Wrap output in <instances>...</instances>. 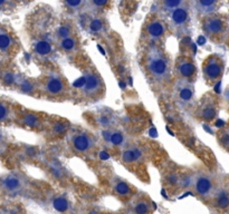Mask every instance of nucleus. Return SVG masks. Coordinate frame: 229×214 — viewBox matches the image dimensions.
I'll use <instances>...</instances> for the list:
<instances>
[{"instance_id":"obj_31","label":"nucleus","mask_w":229,"mask_h":214,"mask_svg":"<svg viewBox=\"0 0 229 214\" xmlns=\"http://www.w3.org/2000/svg\"><path fill=\"white\" fill-rule=\"evenodd\" d=\"M219 144H220V146L222 147L224 149H227L229 146V134H228V131H227V128H225L224 131H221V132L219 133Z\"/></svg>"},{"instance_id":"obj_20","label":"nucleus","mask_w":229,"mask_h":214,"mask_svg":"<svg viewBox=\"0 0 229 214\" xmlns=\"http://www.w3.org/2000/svg\"><path fill=\"white\" fill-rule=\"evenodd\" d=\"M211 199L215 200L216 206L219 209L225 210L229 206V194L226 187H217Z\"/></svg>"},{"instance_id":"obj_6","label":"nucleus","mask_w":229,"mask_h":214,"mask_svg":"<svg viewBox=\"0 0 229 214\" xmlns=\"http://www.w3.org/2000/svg\"><path fill=\"white\" fill-rule=\"evenodd\" d=\"M194 191L201 199H210L217 190L216 179L210 173L199 172L194 175L192 179Z\"/></svg>"},{"instance_id":"obj_3","label":"nucleus","mask_w":229,"mask_h":214,"mask_svg":"<svg viewBox=\"0 0 229 214\" xmlns=\"http://www.w3.org/2000/svg\"><path fill=\"white\" fill-rule=\"evenodd\" d=\"M202 30L210 40L221 41L227 34V21L225 18L210 13L204 18Z\"/></svg>"},{"instance_id":"obj_4","label":"nucleus","mask_w":229,"mask_h":214,"mask_svg":"<svg viewBox=\"0 0 229 214\" xmlns=\"http://www.w3.org/2000/svg\"><path fill=\"white\" fill-rule=\"evenodd\" d=\"M105 86L103 79L96 70H90L85 74L81 92L84 97L91 99H98L104 94Z\"/></svg>"},{"instance_id":"obj_32","label":"nucleus","mask_w":229,"mask_h":214,"mask_svg":"<svg viewBox=\"0 0 229 214\" xmlns=\"http://www.w3.org/2000/svg\"><path fill=\"white\" fill-rule=\"evenodd\" d=\"M5 146V138H3V133H0V147Z\"/></svg>"},{"instance_id":"obj_17","label":"nucleus","mask_w":229,"mask_h":214,"mask_svg":"<svg viewBox=\"0 0 229 214\" xmlns=\"http://www.w3.org/2000/svg\"><path fill=\"white\" fill-rule=\"evenodd\" d=\"M219 5V0H194V7L200 15L208 16L214 13Z\"/></svg>"},{"instance_id":"obj_28","label":"nucleus","mask_w":229,"mask_h":214,"mask_svg":"<svg viewBox=\"0 0 229 214\" xmlns=\"http://www.w3.org/2000/svg\"><path fill=\"white\" fill-rule=\"evenodd\" d=\"M24 123H25L27 126H30V127H36V126H39L41 124V120H39V116L36 114H28L25 115V117H23Z\"/></svg>"},{"instance_id":"obj_15","label":"nucleus","mask_w":229,"mask_h":214,"mask_svg":"<svg viewBox=\"0 0 229 214\" xmlns=\"http://www.w3.org/2000/svg\"><path fill=\"white\" fill-rule=\"evenodd\" d=\"M144 156V151L139 145H128L122 152V161L126 164H134L140 162Z\"/></svg>"},{"instance_id":"obj_11","label":"nucleus","mask_w":229,"mask_h":214,"mask_svg":"<svg viewBox=\"0 0 229 214\" xmlns=\"http://www.w3.org/2000/svg\"><path fill=\"white\" fill-rule=\"evenodd\" d=\"M31 49L36 57L45 59L51 57L54 52V38L53 36L35 37L31 42Z\"/></svg>"},{"instance_id":"obj_12","label":"nucleus","mask_w":229,"mask_h":214,"mask_svg":"<svg viewBox=\"0 0 229 214\" xmlns=\"http://www.w3.org/2000/svg\"><path fill=\"white\" fill-rule=\"evenodd\" d=\"M217 99L212 95H207L204 99H201L200 105L197 108V116L204 122H211L217 116V108H218Z\"/></svg>"},{"instance_id":"obj_23","label":"nucleus","mask_w":229,"mask_h":214,"mask_svg":"<svg viewBox=\"0 0 229 214\" xmlns=\"http://www.w3.org/2000/svg\"><path fill=\"white\" fill-rule=\"evenodd\" d=\"M186 0H161V10L163 13H170L177 8L184 5Z\"/></svg>"},{"instance_id":"obj_22","label":"nucleus","mask_w":229,"mask_h":214,"mask_svg":"<svg viewBox=\"0 0 229 214\" xmlns=\"http://www.w3.org/2000/svg\"><path fill=\"white\" fill-rule=\"evenodd\" d=\"M53 207L58 212H67L71 207L69 201L66 196L64 195H57L55 199L53 200Z\"/></svg>"},{"instance_id":"obj_29","label":"nucleus","mask_w":229,"mask_h":214,"mask_svg":"<svg viewBox=\"0 0 229 214\" xmlns=\"http://www.w3.org/2000/svg\"><path fill=\"white\" fill-rule=\"evenodd\" d=\"M11 117V107L6 103H0V122L9 120Z\"/></svg>"},{"instance_id":"obj_14","label":"nucleus","mask_w":229,"mask_h":214,"mask_svg":"<svg viewBox=\"0 0 229 214\" xmlns=\"http://www.w3.org/2000/svg\"><path fill=\"white\" fill-rule=\"evenodd\" d=\"M145 34L149 39L152 41H159L160 39H162L166 34V26L163 21L158 18L151 19L145 26Z\"/></svg>"},{"instance_id":"obj_33","label":"nucleus","mask_w":229,"mask_h":214,"mask_svg":"<svg viewBox=\"0 0 229 214\" xmlns=\"http://www.w3.org/2000/svg\"><path fill=\"white\" fill-rule=\"evenodd\" d=\"M9 3H10V0H0V7H3V6L7 5Z\"/></svg>"},{"instance_id":"obj_27","label":"nucleus","mask_w":229,"mask_h":214,"mask_svg":"<svg viewBox=\"0 0 229 214\" xmlns=\"http://www.w3.org/2000/svg\"><path fill=\"white\" fill-rule=\"evenodd\" d=\"M110 3V0H88V7L91 8L92 11H98L106 7Z\"/></svg>"},{"instance_id":"obj_1","label":"nucleus","mask_w":229,"mask_h":214,"mask_svg":"<svg viewBox=\"0 0 229 214\" xmlns=\"http://www.w3.org/2000/svg\"><path fill=\"white\" fill-rule=\"evenodd\" d=\"M145 69L149 76L159 84L171 78V62L166 52L159 46H152L145 55Z\"/></svg>"},{"instance_id":"obj_2","label":"nucleus","mask_w":229,"mask_h":214,"mask_svg":"<svg viewBox=\"0 0 229 214\" xmlns=\"http://www.w3.org/2000/svg\"><path fill=\"white\" fill-rule=\"evenodd\" d=\"M41 92L51 98L64 97L68 90L65 78L57 72H49L41 79Z\"/></svg>"},{"instance_id":"obj_7","label":"nucleus","mask_w":229,"mask_h":214,"mask_svg":"<svg viewBox=\"0 0 229 214\" xmlns=\"http://www.w3.org/2000/svg\"><path fill=\"white\" fill-rule=\"evenodd\" d=\"M174 99L181 107H188L194 103V82L187 79H178L173 90Z\"/></svg>"},{"instance_id":"obj_25","label":"nucleus","mask_w":229,"mask_h":214,"mask_svg":"<svg viewBox=\"0 0 229 214\" xmlns=\"http://www.w3.org/2000/svg\"><path fill=\"white\" fill-rule=\"evenodd\" d=\"M106 140L110 144L114 145V146H117V145H121L123 143V134L121 132H117V131H112V132L106 133Z\"/></svg>"},{"instance_id":"obj_30","label":"nucleus","mask_w":229,"mask_h":214,"mask_svg":"<svg viewBox=\"0 0 229 214\" xmlns=\"http://www.w3.org/2000/svg\"><path fill=\"white\" fill-rule=\"evenodd\" d=\"M103 28H104V24L100 18H94L91 23H90V25H88V29L91 30L92 33H94V34L102 31Z\"/></svg>"},{"instance_id":"obj_21","label":"nucleus","mask_w":229,"mask_h":214,"mask_svg":"<svg viewBox=\"0 0 229 214\" xmlns=\"http://www.w3.org/2000/svg\"><path fill=\"white\" fill-rule=\"evenodd\" d=\"M151 202L150 200L146 199V197H140V199L135 200L132 204V209L131 211L134 212L136 214H145V213H150L152 211L151 210Z\"/></svg>"},{"instance_id":"obj_26","label":"nucleus","mask_w":229,"mask_h":214,"mask_svg":"<svg viewBox=\"0 0 229 214\" xmlns=\"http://www.w3.org/2000/svg\"><path fill=\"white\" fill-rule=\"evenodd\" d=\"M86 1L87 0H63V3L69 11H77L85 5Z\"/></svg>"},{"instance_id":"obj_13","label":"nucleus","mask_w":229,"mask_h":214,"mask_svg":"<svg viewBox=\"0 0 229 214\" xmlns=\"http://www.w3.org/2000/svg\"><path fill=\"white\" fill-rule=\"evenodd\" d=\"M18 50V41L16 37L7 29L0 27V51L9 56L16 55Z\"/></svg>"},{"instance_id":"obj_10","label":"nucleus","mask_w":229,"mask_h":214,"mask_svg":"<svg viewBox=\"0 0 229 214\" xmlns=\"http://www.w3.org/2000/svg\"><path fill=\"white\" fill-rule=\"evenodd\" d=\"M189 20H190L189 10L184 6L177 8L170 13V26L179 35L186 33L189 25Z\"/></svg>"},{"instance_id":"obj_9","label":"nucleus","mask_w":229,"mask_h":214,"mask_svg":"<svg viewBox=\"0 0 229 214\" xmlns=\"http://www.w3.org/2000/svg\"><path fill=\"white\" fill-rule=\"evenodd\" d=\"M174 70L179 79H187L192 82L197 75V67L194 62L190 57L184 55L177 58Z\"/></svg>"},{"instance_id":"obj_19","label":"nucleus","mask_w":229,"mask_h":214,"mask_svg":"<svg viewBox=\"0 0 229 214\" xmlns=\"http://www.w3.org/2000/svg\"><path fill=\"white\" fill-rule=\"evenodd\" d=\"M56 44L58 45V47L61 48L63 51L65 52H72L77 48L78 46V38L76 37L75 34H72L69 36H66L61 39L56 40Z\"/></svg>"},{"instance_id":"obj_5","label":"nucleus","mask_w":229,"mask_h":214,"mask_svg":"<svg viewBox=\"0 0 229 214\" xmlns=\"http://www.w3.org/2000/svg\"><path fill=\"white\" fill-rule=\"evenodd\" d=\"M225 72V62L221 56L210 55L202 64V74L208 84H216L222 78Z\"/></svg>"},{"instance_id":"obj_24","label":"nucleus","mask_w":229,"mask_h":214,"mask_svg":"<svg viewBox=\"0 0 229 214\" xmlns=\"http://www.w3.org/2000/svg\"><path fill=\"white\" fill-rule=\"evenodd\" d=\"M74 34V30L73 27H72L69 24H62L59 27L56 28L55 33L53 34V37H54V41H56L57 39H61L63 37H66V36H69Z\"/></svg>"},{"instance_id":"obj_8","label":"nucleus","mask_w":229,"mask_h":214,"mask_svg":"<svg viewBox=\"0 0 229 214\" xmlns=\"http://www.w3.org/2000/svg\"><path fill=\"white\" fill-rule=\"evenodd\" d=\"M71 144L74 151L78 153H86L95 147L96 138L91 133L85 131H77L72 135Z\"/></svg>"},{"instance_id":"obj_16","label":"nucleus","mask_w":229,"mask_h":214,"mask_svg":"<svg viewBox=\"0 0 229 214\" xmlns=\"http://www.w3.org/2000/svg\"><path fill=\"white\" fill-rule=\"evenodd\" d=\"M3 186L9 193H20L25 187V179L23 176H18V175H8L7 177L3 179Z\"/></svg>"},{"instance_id":"obj_18","label":"nucleus","mask_w":229,"mask_h":214,"mask_svg":"<svg viewBox=\"0 0 229 214\" xmlns=\"http://www.w3.org/2000/svg\"><path fill=\"white\" fill-rule=\"evenodd\" d=\"M113 183V190L118 196L121 197H130L131 195H133L134 190L133 186L130 185L128 182H125L124 179H120V177H115L112 181Z\"/></svg>"}]
</instances>
